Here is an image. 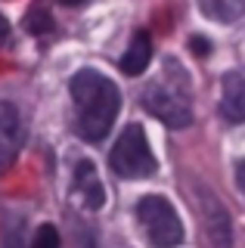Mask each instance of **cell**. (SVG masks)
<instances>
[{
  "label": "cell",
  "instance_id": "1",
  "mask_svg": "<svg viewBox=\"0 0 245 248\" xmlns=\"http://www.w3.org/2000/svg\"><path fill=\"white\" fill-rule=\"evenodd\" d=\"M68 90H72V103H75V130H78V137L103 140L109 134L121 106L118 87L93 68H81L68 81Z\"/></svg>",
  "mask_w": 245,
  "mask_h": 248
},
{
  "label": "cell",
  "instance_id": "12",
  "mask_svg": "<svg viewBox=\"0 0 245 248\" xmlns=\"http://www.w3.org/2000/svg\"><path fill=\"white\" fill-rule=\"evenodd\" d=\"M236 183H239V189H242V196H245V158L239 161V168H236Z\"/></svg>",
  "mask_w": 245,
  "mask_h": 248
},
{
  "label": "cell",
  "instance_id": "6",
  "mask_svg": "<svg viewBox=\"0 0 245 248\" xmlns=\"http://www.w3.org/2000/svg\"><path fill=\"white\" fill-rule=\"evenodd\" d=\"M220 115L230 124L245 121V75L242 72H230L220 84Z\"/></svg>",
  "mask_w": 245,
  "mask_h": 248
},
{
  "label": "cell",
  "instance_id": "5",
  "mask_svg": "<svg viewBox=\"0 0 245 248\" xmlns=\"http://www.w3.org/2000/svg\"><path fill=\"white\" fill-rule=\"evenodd\" d=\"M22 140H25V124H22L19 108L0 99V170L13 165V158L22 149Z\"/></svg>",
  "mask_w": 245,
  "mask_h": 248
},
{
  "label": "cell",
  "instance_id": "9",
  "mask_svg": "<svg viewBox=\"0 0 245 248\" xmlns=\"http://www.w3.org/2000/svg\"><path fill=\"white\" fill-rule=\"evenodd\" d=\"M149 59H152V41H149V34L140 31V34H134L131 46H127L124 59H121V68H124V75H143Z\"/></svg>",
  "mask_w": 245,
  "mask_h": 248
},
{
  "label": "cell",
  "instance_id": "7",
  "mask_svg": "<svg viewBox=\"0 0 245 248\" xmlns=\"http://www.w3.org/2000/svg\"><path fill=\"white\" fill-rule=\"evenodd\" d=\"M75 196H78L90 211L106 205V189H103V180L96 177V168L90 161H78L75 168Z\"/></svg>",
  "mask_w": 245,
  "mask_h": 248
},
{
  "label": "cell",
  "instance_id": "10",
  "mask_svg": "<svg viewBox=\"0 0 245 248\" xmlns=\"http://www.w3.org/2000/svg\"><path fill=\"white\" fill-rule=\"evenodd\" d=\"M199 6L214 19H227V22L239 19L245 13V0H199Z\"/></svg>",
  "mask_w": 245,
  "mask_h": 248
},
{
  "label": "cell",
  "instance_id": "8",
  "mask_svg": "<svg viewBox=\"0 0 245 248\" xmlns=\"http://www.w3.org/2000/svg\"><path fill=\"white\" fill-rule=\"evenodd\" d=\"M202 205H205V220H208V236H211V242L214 248H230V217L227 211L220 208V202L208 196L205 192V199H202Z\"/></svg>",
  "mask_w": 245,
  "mask_h": 248
},
{
  "label": "cell",
  "instance_id": "14",
  "mask_svg": "<svg viewBox=\"0 0 245 248\" xmlns=\"http://www.w3.org/2000/svg\"><path fill=\"white\" fill-rule=\"evenodd\" d=\"M112 248H127L124 242H118V239H112Z\"/></svg>",
  "mask_w": 245,
  "mask_h": 248
},
{
  "label": "cell",
  "instance_id": "11",
  "mask_svg": "<svg viewBox=\"0 0 245 248\" xmlns=\"http://www.w3.org/2000/svg\"><path fill=\"white\" fill-rule=\"evenodd\" d=\"M31 248H59V232L50 227V223H44L41 230L34 232V242Z\"/></svg>",
  "mask_w": 245,
  "mask_h": 248
},
{
  "label": "cell",
  "instance_id": "4",
  "mask_svg": "<svg viewBox=\"0 0 245 248\" xmlns=\"http://www.w3.org/2000/svg\"><path fill=\"white\" fill-rule=\"evenodd\" d=\"M112 170L127 180H143V177L155 174V155H152L140 124H127V130L118 137L112 149Z\"/></svg>",
  "mask_w": 245,
  "mask_h": 248
},
{
  "label": "cell",
  "instance_id": "13",
  "mask_svg": "<svg viewBox=\"0 0 245 248\" xmlns=\"http://www.w3.org/2000/svg\"><path fill=\"white\" fill-rule=\"evenodd\" d=\"M6 34H10V25H6V19H3V16H0V44L6 41Z\"/></svg>",
  "mask_w": 245,
  "mask_h": 248
},
{
  "label": "cell",
  "instance_id": "15",
  "mask_svg": "<svg viewBox=\"0 0 245 248\" xmlns=\"http://www.w3.org/2000/svg\"><path fill=\"white\" fill-rule=\"evenodd\" d=\"M59 3H68V6H75V3H84V0H59Z\"/></svg>",
  "mask_w": 245,
  "mask_h": 248
},
{
  "label": "cell",
  "instance_id": "3",
  "mask_svg": "<svg viewBox=\"0 0 245 248\" xmlns=\"http://www.w3.org/2000/svg\"><path fill=\"white\" fill-rule=\"evenodd\" d=\"M137 220H140L146 239L155 248H174L183 242V223L174 205L165 196H146L137 205Z\"/></svg>",
  "mask_w": 245,
  "mask_h": 248
},
{
  "label": "cell",
  "instance_id": "2",
  "mask_svg": "<svg viewBox=\"0 0 245 248\" xmlns=\"http://www.w3.org/2000/svg\"><path fill=\"white\" fill-rule=\"evenodd\" d=\"M143 108L165 121L168 127H186L193 121V99H189V78L180 62L168 59L162 75L143 90Z\"/></svg>",
  "mask_w": 245,
  "mask_h": 248
}]
</instances>
